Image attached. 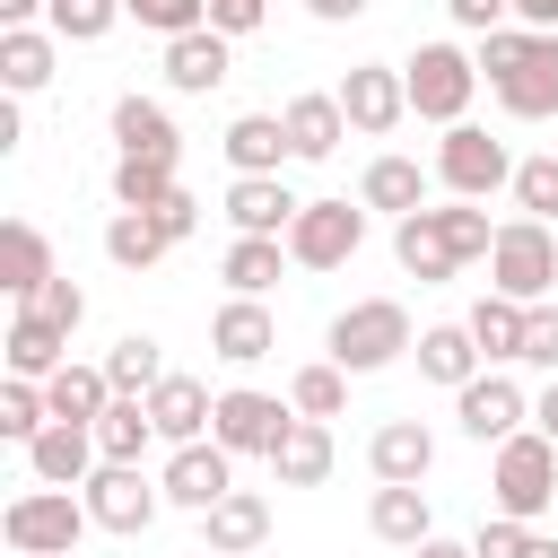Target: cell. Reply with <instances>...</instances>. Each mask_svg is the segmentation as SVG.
I'll return each instance as SVG.
<instances>
[{"instance_id": "cell-44", "label": "cell", "mask_w": 558, "mask_h": 558, "mask_svg": "<svg viewBox=\"0 0 558 558\" xmlns=\"http://www.w3.org/2000/svg\"><path fill=\"white\" fill-rule=\"evenodd\" d=\"M26 314H44V323H61V331H78V323H87V288L52 270V279H44L35 296H26Z\"/></svg>"}, {"instance_id": "cell-42", "label": "cell", "mask_w": 558, "mask_h": 558, "mask_svg": "<svg viewBox=\"0 0 558 558\" xmlns=\"http://www.w3.org/2000/svg\"><path fill=\"white\" fill-rule=\"evenodd\" d=\"M122 17L148 26L157 44H174V35H201L209 26V0H122Z\"/></svg>"}, {"instance_id": "cell-34", "label": "cell", "mask_w": 558, "mask_h": 558, "mask_svg": "<svg viewBox=\"0 0 558 558\" xmlns=\"http://www.w3.org/2000/svg\"><path fill=\"white\" fill-rule=\"evenodd\" d=\"M462 323H471V340H480V357H488V366H523V323H532V305H514V296H497V288H488Z\"/></svg>"}, {"instance_id": "cell-37", "label": "cell", "mask_w": 558, "mask_h": 558, "mask_svg": "<svg viewBox=\"0 0 558 558\" xmlns=\"http://www.w3.org/2000/svg\"><path fill=\"white\" fill-rule=\"evenodd\" d=\"M288 410H296V418H323V427H331V418L349 410V375H340L331 357L296 366V375H288Z\"/></svg>"}, {"instance_id": "cell-43", "label": "cell", "mask_w": 558, "mask_h": 558, "mask_svg": "<svg viewBox=\"0 0 558 558\" xmlns=\"http://www.w3.org/2000/svg\"><path fill=\"white\" fill-rule=\"evenodd\" d=\"M436 227H445V244H453L462 262H488V244H497V218H488L480 201H445Z\"/></svg>"}, {"instance_id": "cell-55", "label": "cell", "mask_w": 558, "mask_h": 558, "mask_svg": "<svg viewBox=\"0 0 558 558\" xmlns=\"http://www.w3.org/2000/svg\"><path fill=\"white\" fill-rule=\"evenodd\" d=\"M532 558H558V541H549V532H532Z\"/></svg>"}, {"instance_id": "cell-50", "label": "cell", "mask_w": 558, "mask_h": 558, "mask_svg": "<svg viewBox=\"0 0 558 558\" xmlns=\"http://www.w3.org/2000/svg\"><path fill=\"white\" fill-rule=\"evenodd\" d=\"M532 427H541V436H549V445H558V375H549V384H541V392H532Z\"/></svg>"}, {"instance_id": "cell-30", "label": "cell", "mask_w": 558, "mask_h": 558, "mask_svg": "<svg viewBox=\"0 0 558 558\" xmlns=\"http://www.w3.org/2000/svg\"><path fill=\"white\" fill-rule=\"evenodd\" d=\"M270 480H279V488H323V480H331V427H323V418H296V427L270 445Z\"/></svg>"}, {"instance_id": "cell-40", "label": "cell", "mask_w": 558, "mask_h": 558, "mask_svg": "<svg viewBox=\"0 0 558 558\" xmlns=\"http://www.w3.org/2000/svg\"><path fill=\"white\" fill-rule=\"evenodd\" d=\"M514 218H541V227H558V148H532V157H514Z\"/></svg>"}, {"instance_id": "cell-48", "label": "cell", "mask_w": 558, "mask_h": 558, "mask_svg": "<svg viewBox=\"0 0 558 558\" xmlns=\"http://www.w3.org/2000/svg\"><path fill=\"white\" fill-rule=\"evenodd\" d=\"M209 26H218L227 44H244V35L270 26V0H209Z\"/></svg>"}, {"instance_id": "cell-38", "label": "cell", "mask_w": 558, "mask_h": 558, "mask_svg": "<svg viewBox=\"0 0 558 558\" xmlns=\"http://www.w3.org/2000/svg\"><path fill=\"white\" fill-rule=\"evenodd\" d=\"M148 445H157L148 401H113V410L96 418V453H105V462H148Z\"/></svg>"}, {"instance_id": "cell-8", "label": "cell", "mask_w": 558, "mask_h": 558, "mask_svg": "<svg viewBox=\"0 0 558 558\" xmlns=\"http://www.w3.org/2000/svg\"><path fill=\"white\" fill-rule=\"evenodd\" d=\"M357 244H366V201H305L288 227L296 270H340V262H357Z\"/></svg>"}, {"instance_id": "cell-9", "label": "cell", "mask_w": 558, "mask_h": 558, "mask_svg": "<svg viewBox=\"0 0 558 558\" xmlns=\"http://www.w3.org/2000/svg\"><path fill=\"white\" fill-rule=\"evenodd\" d=\"M78 497H87L96 532H113V541H140V532L157 523V506H166V488H157L140 462H96V480H87Z\"/></svg>"}, {"instance_id": "cell-29", "label": "cell", "mask_w": 558, "mask_h": 558, "mask_svg": "<svg viewBox=\"0 0 558 558\" xmlns=\"http://www.w3.org/2000/svg\"><path fill=\"white\" fill-rule=\"evenodd\" d=\"M44 401H52V418H70V427H96V418H105V410H113L122 392H113L105 357H96V366H78V357H70V366H61L52 384H44Z\"/></svg>"}, {"instance_id": "cell-3", "label": "cell", "mask_w": 558, "mask_h": 558, "mask_svg": "<svg viewBox=\"0 0 558 558\" xmlns=\"http://www.w3.org/2000/svg\"><path fill=\"white\" fill-rule=\"evenodd\" d=\"M401 87H410V113H418V122L453 131V122H471V96H480V52H471V44H453V35H427V44L401 61Z\"/></svg>"}, {"instance_id": "cell-4", "label": "cell", "mask_w": 558, "mask_h": 558, "mask_svg": "<svg viewBox=\"0 0 558 558\" xmlns=\"http://www.w3.org/2000/svg\"><path fill=\"white\" fill-rule=\"evenodd\" d=\"M87 532H96V514H87L78 488H17V497L0 506V541H9V558H70Z\"/></svg>"}, {"instance_id": "cell-28", "label": "cell", "mask_w": 558, "mask_h": 558, "mask_svg": "<svg viewBox=\"0 0 558 558\" xmlns=\"http://www.w3.org/2000/svg\"><path fill=\"white\" fill-rule=\"evenodd\" d=\"M218 148H227V166H235V174H279V166L296 157V148H288V122H279V113H235Z\"/></svg>"}, {"instance_id": "cell-18", "label": "cell", "mask_w": 558, "mask_h": 558, "mask_svg": "<svg viewBox=\"0 0 558 558\" xmlns=\"http://www.w3.org/2000/svg\"><path fill=\"white\" fill-rule=\"evenodd\" d=\"M296 192H288V174H235L227 183V227L235 235H279L288 244V227H296Z\"/></svg>"}, {"instance_id": "cell-54", "label": "cell", "mask_w": 558, "mask_h": 558, "mask_svg": "<svg viewBox=\"0 0 558 558\" xmlns=\"http://www.w3.org/2000/svg\"><path fill=\"white\" fill-rule=\"evenodd\" d=\"M410 558H471V541H445V532H436V541H418Z\"/></svg>"}, {"instance_id": "cell-11", "label": "cell", "mask_w": 558, "mask_h": 558, "mask_svg": "<svg viewBox=\"0 0 558 558\" xmlns=\"http://www.w3.org/2000/svg\"><path fill=\"white\" fill-rule=\"evenodd\" d=\"M453 418H462V436H471V445H488V453H497L506 436H523V427H532V392H523L506 366H488V375H471V384L453 392Z\"/></svg>"}, {"instance_id": "cell-24", "label": "cell", "mask_w": 558, "mask_h": 558, "mask_svg": "<svg viewBox=\"0 0 558 558\" xmlns=\"http://www.w3.org/2000/svg\"><path fill=\"white\" fill-rule=\"evenodd\" d=\"M0 357H9V375H17V384H52V375L70 366V331L17 305V314H9V340H0Z\"/></svg>"}, {"instance_id": "cell-56", "label": "cell", "mask_w": 558, "mask_h": 558, "mask_svg": "<svg viewBox=\"0 0 558 558\" xmlns=\"http://www.w3.org/2000/svg\"><path fill=\"white\" fill-rule=\"evenodd\" d=\"M44 9H70V0H44Z\"/></svg>"}, {"instance_id": "cell-14", "label": "cell", "mask_w": 558, "mask_h": 558, "mask_svg": "<svg viewBox=\"0 0 558 558\" xmlns=\"http://www.w3.org/2000/svg\"><path fill=\"white\" fill-rule=\"evenodd\" d=\"M279 349V314H270V296H227L218 314H209V357H227V366H262Z\"/></svg>"}, {"instance_id": "cell-6", "label": "cell", "mask_w": 558, "mask_h": 558, "mask_svg": "<svg viewBox=\"0 0 558 558\" xmlns=\"http://www.w3.org/2000/svg\"><path fill=\"white\" fill-rule=\"evenodd\" d=\"M488 288L514 296V305H549V288H558V227H541V218H497Z\"/></svg>"}, {"instance_id": "cell-41", "label": "cell", "mask_w": 558, "mask_h": 558, "mask_svg": "<svg viewBox=\"0 0 558 558\" xmlns=\"http://www.w3.org/2000/svg\"><path fill=\"white\" fill-rule=\"evenodd\" d=\"M44 427H52V401H44V384H17V375H9V384H0V436L26 453Z\"/></svg>"}, {"instance_id": "cell-53", "label": "cell", "mask_w": 558, "mask_h": 558, "mask_svg": "<svg viewBox=\"0 0 558 558\" xmlns=\"http://www.w3.org/2000/svg\"><path fill=\"white\" fill-rule=\"evenodd\" d=\"M44 17V0H0V26H35Z\"/></svg>"}, {"instance_id": "cell-22", "label": "cell", "mask_w": 558, "mask_h": 558, "mask_svg": "<svg viewBox=\"0 0 558 558\" xmlns=\"http://www.w3.org/2000/svg\"><path fill=\"white\" fill-rule=\"evenodd\" d=\"M148 418H157V445H166V453H174V445H201L209 418H218V392H209L201 375H166V384L148 392Z\"/></svg>"}, {"instance_id": "cell-27", "label": "cell", "mask_w": 558, "mask_h": 558, "mask_svg": "<svg viewBox=\"0 0 558 558\" xmlns=\"http://www.w3.org/2000/svg\"><path fill=\"white\" fill-rule=\"evenodd\" d=\"M410 357H418V375H427V384H445V392H462L471 375H488V357H480L471 323H427Z\"/></svg>"}, {"instance_id": "cell-39", "label": "cell", "mask_w": 558, "mask_h": 558, "mask_svg": "<svg viewBox=\"0 0 558 558\" xmlns=\"http://www.w3.org/2000/svg\"><path fill=\"white\" fill-rule=\"evenodd\" d=\"M105 183H113V209H157L166 192H183L166 157H113V174H105Z\"/></svg>"}, {"instance_id": "cell-5", "label": "cell", "mask_w": 558, "mask_h": 558, "mask_svg": "<svg viewBox=\"0 0 558 558\" xmlns=\"http://www.w3.org/2000/svg\"><path fill=\"white\" fill-rule=\"evenodd\" d=\"M549 506H558V445H549L541 427H523V436H506V445L488 453V514L541 523Z\"/></svg>"}, {"instance_id": "cell-19", "label": "cell", "mask_w": 558, "mask_h": 558, "mask_svg": "<svg viewBox=\"0 0 558 558\" xmlns=\"http://www.w3.org/2000/svg\"><path fill=\"white\" fill-rule=\"evenodd\" d=\"M113 157H166V166H183V131H174V113L157 105V96H113Z\"/></svg>"}, {"instance_id": "cell-32", "label": "cell", "mask_w": 558, "mask_h": 558, "mask_svg": "<svg viewBox=\"0 0 558 558\" xmlns=\"http://www.w3.org/2000/svg\"><path fill=\"white\" fill-rule=\"evenodd\" d=\"M44 279H52V244H44V227H35V218H9V227H0V288L26 305Z\"/></svg>"}, {"instance_id": "cell-12", "label": "cell", "mask_w": 558, "mask_h": 558, "mask_svg": "<svg viewBox=\"0 0 558 558\" xmlns=\"http://www.w3.org/2000/svg\"><path fill=\"white\" fill-rule=\"evenodd\" d=\"M296 427V410H288V392H253V384H227L218 392V418H209V436L244 462V453H262L270 462V445Z\"/></svg>"}, {"instance_id": "cell-47", "label": "cell", "mask_w": 558, "mask_h": 558, "mask_svg": "<svg viewBox=\"0 0 558 558\" xmlns=\"http://www.w3.org/2000/svg\"><path fill=\"white\" fill-rule=\"evenodd\" d=\"M523 366L558 375V305H532V323H523Z\"/></svg>"}, {"instance_id": "cell-52", "label": "cell", "mask_w": 558, "mask_h": 558, "mask_svg": "<svg viewBox=\"0 0 558 558\" xmlns=\"http://www.w3.org/2000/svg\"><path fill=\"white\" fill-rule=\"evenodd\" d=\"M305 17H323V26H349V17H366V0H305Z\"/></svg>"}, {"instance_id": "cell-31", "label": "cell", "mask_w": 558, "mask_h": 558, "mask_svg": "<svg viewBox=\"0 0 558 558\" xmlns=\"http://www.w3.org/2000/svg\"><path fill=\"white\" fill-rule=\"evenodd\" d=\"M366 532L392 541V549L436 541V506H427V488H375V497H366Z\"/></svg>"}, {"instance_id": "cell-26", "label": "cell", "mask_w": 558, "mask_h": 558, "mask_svg": "<svg viewBox=\"0 0 558 558\" xmlns=\"http://www.w3.org/2000/svg\"><path fill=\"white\" fill-rule=\"evenodd\" d=\"M392 262L418 279V288H445L453 270H462V253L445 244V227H436V209H418V218H392Z\"/></svg>"}, {"instance_id": "cell-46", "label": "cell", "mask_w": 558, "mask_h": 558, "mask_svg": "<svg viewBox=\"0 0 558 558\" xmlns=\"http://www.w3.org/2000/svg\"><path fill=\"white\" fill-rule=\"evenodd\" d=\"M445 17H453V35H497V26H514V0H445Z\"/></svg>"}, {"instance_id": "cell-16", "label": "cell", "mask_w": 558, "mask_h": 558, "mask_svg": "<svg viewBox=\"0 0 558 558\" xmlns=\"http://www.w3.org/2000/svg\"><path fill=\"white\" fill-rule=\"evenodd\" d=\"M366 471H375V488H418V480L436 471L427 418H384V427L366 436Z\"/></svg>"}, {"instance_id": "cell-45", "label": "cell", "mask_w": 558, "mask_h": 558, "mask_svg": "<svg viewBox=\"0 0 558 558\" xmlns=\"http://www.w3.org/2000/svg\"><path fill=\"white\" fill-rule=\"evenodd\" d=\"M532 532H541V523H514V514H480V532H471V558H532Z\"/></svg>"}, {"instance_id": "cell-33", "label": "cell", "mask_w": 558, "mask_h": 558, "mask_svg": "<svg viewBox=\"0 0 558 558\" xmlns=\"http://www.w3.org/2000/svg\"><path fill=\"white\" fill-rule=\"evenodd\" d=\"M279 270H296L279 235H235V244H227V262H218L227 296H270V288H279Z\"/></svg>"}, {"instance_id": "cell-1", "label": "cell", "mask_w": 558, "mask_h": 558, "mask_svg": "<svg viewBox=\"0 0 558 558\" xmlns=\"http://www.w3.org/2000/svg\"><path fill=\"white\" fill-rule=\"evenodd\" d=\"M471 52H480V87L497 96V113H514V122H549L558 113V35L497 26Z\"/></svg>"}, {"instance_id": "cell-36", "label": "cell", "mask_w": 558, "mask_h": 558, "mask_svg": "<svg viewBox=\"0 0 558 558\" xmlns=\"http://www.w3.org/2000/svg\"><path fill=\"white\" fill-rule=\"evenodd\" d=\"M105 375H113V392H122V401H148L174 366L157 357V340H148V331H122V340L105 349Z\"/></svg>"}, {"instance_id": "cell-20", "label": "cell", "mask_w": 558, "mask_h": 558, "mask_svg": "<svg viewBox=\"0 0 558 558\" xmlns=\"http://www.w3.org/2000/svg\"><path fill=\"white\" fill-rule=\"evenodd\" d=\"M279 122H288L296 166H323V157H340V140H349V113H340V96H331V87L288 96V105H279Z\"/></svg>"}, {"instance_id": "cell-51", "label": "cell", "mask_w": 558, "mask_h": 558, "mask_svg": "<svg viewBox=\"0 0 558 558\" xmlns=\"http://www.w3.org/2000/svg\"><path fill=\"white\" fill-rule=\"evenodd\" d=\"M514 26H532V35H558V0H514Z\"/></svg>"}, {"instance_id": "cell-49", "label": "cell", "mask_w": 558, "mask_h": 558, "mask_svg": "<svg viewBox=\"0 0 558 558\" xmlns=\"http://www.w3.org/2000/svg\"><path fill=\"white\" fill-rule=\"evenodd\" d=\"M148 218H157V227H166V235H174V244H183V235H192V227H201V201H192V192H166V201H157V209H148Z\"/></svg>"}, {"instance_id": "cell-10", "label": "cell", "mask_w": 558, "mask_h": 558, "mask_svg": "<svg viewBox=\"0 0 558 558\" xmlns=\"http://www.w3.org/2000/svg\"><path fill=\"white\" fill-rule=\"evenodd\" d=\"M331 96H340L349 131H366V140H392V131L410 122V87H401V61H349Z\"/></svg>"}, {"instance_id": "cell-13", "label": "cell", "mask_w": 558, "mask_h": 558, "mask_svg": "<svg viewBox=\"0 0 558 558\" xmlns=\"http://www.w3.org/2000/svg\"><path fill=\"white\" fill-rule=\"evenodd\" d=\"M157 488H166V506H183V514H209V506L235 488V453H227L218 436H201V445H174V453H166V471H157Z\"/></svg>"}, {"instance_id": "cell-25", "label": "cell", "mask_w": 558, "mask_h": 558, "mask_svg": "<svg viewBox=\"0 0 558 558\" xmlns=\"http://www.w3.org/2000/svg\"><path fill=\"white\" fill-rule=\"evenodd\" d=\"M52 70H61V35L52 26H0V87L9 96L52 87Z\"/></svg>"}, {"instance_id": "cell-21", "label": "cell", "mask_w": 558, "mask_h": 558, "mask_svg": "<svg viewBox=\"0 0 558 558\" xmlns=\"http://www.w3.org/2000/svg\"><path fill=\"white\" fill-rule=\"evenodd\" d=\"M427 183H436V166H418V157L384 148V157H366L357 201H366V209H384V218H418V209H427Z\"/></svg>"}, {"instance_id": "cell-23", "label": "cell", "mask_w": 558, "mask_h": 558, "mask_svg": "<svg viewBox=\"0 0 558 558\" xmlns=\"http://www.w3.org/2000/svg\"><path fill=\"white\" fill-rule=\"evenodd\" d=\"M201 541H209V558H253V549L270 541V497H262V488H227V497L201 514Z\"/></svg>"}, {"instance_id": "cell-35", "label": "cell", "mask_w": 558, "mask_h": 558, "mask_svg": "<svg viewBox=\"0 0 558 558\" xmlns=\"http://www.w3.org/2000/svg\"><path fill=\"white\" fill-rule=\"evenodd\" d=\"M166 253H174V235H166L148 209H113V218H105V262H113V270H148V262H166Z\"/></svg>"}, {"instance_id": "cell-7", "label": "cell", "mask_w": 558, "mask_h": 558, "mask_svg": "<svg viewBox=\"0 0 558 558\" xmlns=\"http://www.w3.org/2000/svg\"><path fill=\"white\" fill-rule=\"evenodd\" d=\"M436 183H445V201H488V192H514V148L497 140V131H480V122H453L445 140H436Z\"/></svg>"}, {"instance_id": "cell-2", "label": "cell", "mask_w": 558, "mask_h": 558, "mask_svg": "<svg viewBox=\"0 0 558 558\" xmlns=\"http://www.w3.org/2000/svg\"><path fill=\"white\" fill-rule=\"evenodd\" d=\"M410 349H418V323H410L401 296H357V305H340L331 331H323V357H331L340 375H384V366H401Z\"/></svg>"}, {"instance_id": "cell-17", "label": "cell", "mask_w": 558, "mask_h": 558, "mask_svg": "<svg viewBox=\"0 0 558 558\" xmlns=\"http://www.w3.org/2000/svg\"><path fill=\"white\" fill-rule=\"evenodd\" d=\"M157 70H166L174 96H209V87L235 78V44H227L218 26H201V35H174V44L157 52Z\"/></svg>"}, {"instance_id": "cell-15", "label": "cell", "mask_w": 558, "mask_h": 558, "mask_svg": "<svg viewBox=\"0 0 558 558\" xmlns=\"http://www.w3.org/2000/svg\"><path fill=\"white\" fill-rule=\"evenodd\" d=\"M96 462H105V453H96V427H70V418H52V427L26 445V480H35V488H87Z\"/></svg>"}]
</instances>
